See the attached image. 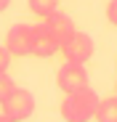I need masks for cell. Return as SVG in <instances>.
Masks as SVG:
<instances>
[{"label":"cell","mask_w":117,"mask_h":122,"mask_svg":"<svg viewBox=\"0 0 117 122\" xmlns=\"http://www.w3.org/2000/svg\"><path fill=\"white\" fill-rule=\"evenodd\" d=\"M99 93L93 88L77 90V93H67L61 101V117L64 122H90L96 117V109H99Z\"/></svg>","instance_id":"cell-1"},{"label":"cell","mask_w":117,"mask_h":122,"mask_svg":"<svg viewBox=\"0 0 117 122\" xmlns=\"http://www.w3.org/2000/svg\"><path fill=\"white\" fill-rule=\"evenodd\" d=\"M35 112V96L27 88H16L3 104H0V114H5L11 122H24Z\"/></svg>","instance_id":"cell-2"},{"label":"cell","mask_w":117,"mask_h":122,"mask_svg":"<svg viewBox=\"0 0 117 122\" xmlns=\"http://www.w3.org/2000/svg\"><path fill=\"white\" fill-rule=\"evenodd\" d=\"M56 82L61 88V93L67 96V93H77V90L90 88V77H88L83 64H69V61H64L58 66V72H56Z\"/></svg>","instance_id":"cell-3"},{"label":"cell","mask_w":117,"mask_h":122,"mask_svg":"<svg viewBox=\"0 0 117 122\" xmlns=\"http://www.w3.org/2000/svg\"><path fill=\"white\" fill-rule=\"evenodd\" d=\"M93 51H96L93 37L85 35V32H74L61 45V56H64V61H69V64H88Z\"/></svg>","instance_id":"cell-4"},{"label":"cell","mask_w":117,"mask_h":122,"mask_svg":"<svg viewBox=\"0 0 117 122\" xmlns=\"http://www.w3.org/2000/svg\"><path fill=\"white\" fill-rule=\"evenodd\" d=\"M3 45L11 51V56H19V58L32 56V27L29 24H13L5 35Z\"/></svg>","instance_id":"cell-5"},{"label":"cell","mask_w":117,"mask_h":122,"mask_svg":"<svg viewBox=\"0 0 117 122\" xmlns=\"http://www.w3.org/2000/svg\"><path fill=\"white\" fill-rule=\"evenodd\" d=\"M43 24H45V29H48V35L53 37V43L58 45V51H61V45L67 43V40L77 32V27H74V21H72V16H67L64 11H56V13H51L48 19H43Z\"/></svg>","instance_id":"cell-6"},{"label":"cell","mask_w":117,"mask_h":122,"mask_svg":"<svg viewBox=\"0 0 117 122\" xmlns=\"http://www.w3.org/2000/svg\"><path fill=\"white\" fill-rule=\"evenodd\" d=\"M56 53H58V45L53 43V37L48 35L45 24L32 27V56H37V58H51V56H56Z\"/></svg>","instance_id":"cell-7"},{"label":"cell","mask_w":117,"mask_h":122,"mask_svg":"<svg viewBox=\"0 0 117 122\" xmlns=\"http://www.w3.org/2000/svg\"><path fill=\"white\" fill-rule=\"evenodd\" d=\"M96 119H99V122H117V96H112V98H101V101H99Z\"/></svg>","instance_id":"cell-8"},{"label":"cell","mask_w":117,"mask_h":122,"mask_svg":"<svg viewBox=\"0 0 117 122\" xmlns=\"http://www.w3.org/2000/svg\"><path fill=\"white\" fill-rule=\"evenodd\" d=\"M27 3H29V11H32L35 16L48 19L51 13L58 11V3H61V0H27Z\"/></svg>","instance_id":"cell-9"},{"label":"cell","mask_w":117,"mask_h":122,"mask_svg":"<svg viewBox=\"0 0 117 122\" xmlns=\"http://www.w3.org/2000/svg\"><path fill=\"white\" fill-rule=\"evenodd\" d=\"M13 90H16V82L8 77V72H3V74H0V104H3Z\"/></svg>","instance_id":"cell-10"},{"label":"cell","mask_w":117,"mask_h":122,"mask_svg":"<svg viewBox=\"0 0 117 122\" xmlns=\"http://www.w3.org/2000/svg\"><path fill=\"white\" fill-rule=\"evenodd\" d=\"M11 51L5 48V45H0V74H3V72H8V66H11Z\"/></svg>","instance_id":"cell-11"},{"label":"cell","mask_w":117,"mask_h":122,"mask_svg":"<svg viewBox=\"0 0 117 122\" xmlns=\"http://www.w3.org/2000/svg\"><path fill=\"white\" fill-rule=\"evenodd\" d=\"M106 21L117 27V0H109L106 3Z\"/></svg>","instance_id":"cell-12"},{"label":"cell","mask_w":117,"mask_h":122,"mask_svg":"<svg viewBox=\"0 0 117 122\" xmlns=\"http://www.w3.org/2000/svg\"><path fill=\"white\" fill-rule=\"evenodd\" d=\"M8 5H11V0H0V13H3V11H5Z\"/></svg>","instance_id":"cell-13"},{"label":"cell","mask_w":117,"mask_h":122,"mask_svg":"<svg viewBox=\"0 0 117 122\" xmlns=\"http://www.w3.org/2000/svg\"><path fill=\"white\" fill-rule=\"evenodd\" d=\"M0 122H11V119H8V117H5V114H0Z\"/></svg>","instance_id":"cell-14"},{"label":"cell","mask_w":117,"mask_h":122,"mask_svg":"<svg viewBox=\"0 0 117 122\" xmlns=\"http://www.w3.org/2000/svg\"><path fill=\"white\" fill-rule=\"evenodd\" d=\"M114 96H117V82H114Z\"/></svg>","instance_id":"cell-15"}]
</instances>
